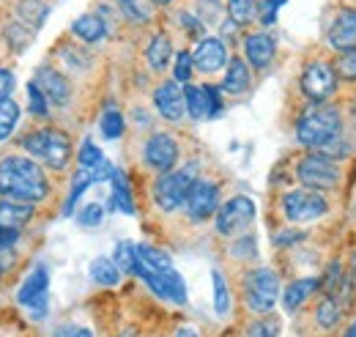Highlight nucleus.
<instances>
[{
	"instance_id": "f257e3e1",
	"label": "nucleus",
	"mask_w": 356,
	"mask_h": 337,
	"mask_svg": "<svg viewBox=\"0 0 356 337\" xmlns=\"http://www.w3.org/2000/svg\"><path fill=\"white\" fill-rule=\"evenodd\" d=\"M0 195L28 203H42L49 195V181L33 157H3L0 159Z\"/></svg>"
},
{
	"instance_id": "f03ea898",
	"label": "nucleus",
	"mask_w": 356,
	"mask_h": 337,
	"mask_svg": "<svg viewBox=\"0 0 356 337\" xmlns=\"http://www.w3.org/2000/svg\"><path fill=\"white\" fill-rule=\"evenodd\" d=\"M22 148L28 151V157L42 159L47 168L52 170H66V165L72 162V140L66 132L55 127L28 132L22 137Z\"/></svg>"
},
{
	"instance_id": "7ed1b4c3",
	"label": "nucleus",
	"mask_w": 356,
	"mask_h": 337,
	"mask_svg": "<svg viewBox=\"0 0 356 337\" xmlns=\"http://www.w3.org/2000/svg\"><path fill=\"white\" fill-rule=\"evenodd\" d=\"M343 132V118L340 110L332 104H315L312 110L302 113L299 124H296V140L305 148H315L321 143H326L329 137Z\"/></svg>"
},
{
	"instance_id": "20e7f679",
	"label": "nucleus",
	"mask_w": 356,
	"mask_h": 337,
	"mask_svg": "<svg viewBox=\"0 0 356 337\" xmlns=\"http://www.w3.org/2000/svg\"><path fill=\"white\" fill-rule=\"evenodd\" d=\"M195 181H197V165H195V162H189L184 170L162 173V175L154 181V189H151L156 209L168 211V214L181 209Z\"/></svg>"
},
{
	"instance_id": "39448f33",
	"label": "nucleus",
	"mask_w": 356,
	"mask_h": 337,
	"mask_svg": "<svg viewBox=\"0 0 356 337\" xmlns=\"http://www.w3.org/2000/svg\"><path fill=\"white\" fill-rule=\"evenodd\" d=\"M296 178L302 181V187L307 189H318V192H334L343 181V168L329 159V157H321V154H305L299 162H296Z\"/></svg>"
},
{
	"instance_id": "423d86ee",
	"label": "nucleus",
	"mask_w": 356,
	"mask_h": 337,
	"mask_svg": "<svg viewBox=\"0 0 356 337\" xmlns=\"http://www.w3.org/2000/svg\"><path fill=\"white\" fill-rule=\"evenodd\" d=\"M282 214L288 222H312V219H321L323 214H329V198L318 189H307V187H299V189H291L282 195L280 201Z\"/></svg>"
},
{
	"instance_id": "0eeeda50",
	"label": "nucleus",
	"mask_w": 356,
	"mask_h": 337,
	"mask_svg": "<svg viewBox=\"0 0 356 337\" xmlns=\"http://www.w3.org/2000/svg\"><path fill=\"white\" fill-rule=\"evenodd\" d=\"M280 299V277L271 269H252L244 277V301L252 313L266 315Z\"/></svg>"
},
{
	"instance_id": "6e6552de",
	"label": "nucleus",
	"mask_w": 356,
	"mask_h": 337,
	"mask_svg": "<svg viewBox=\"0 0 356 337\" xmlns=\"http://www.w3.org/2000/svg\"><path fill=\"white\" fill-rule=\"evenodd\" d=\"M337 69L334 63L329 61H312L302 69V77H299V88L302 93L315 102V104H326L332 99V93L337 91Z\"/></svg>"
},
{
	"instance_id": "1a4fd4ad",
	"label": "nucleus",
	"mask_w": 356,
	"mask_h": 337,
	"mask_svg": "<svg viewBox=\"0 0 356 337\" xmlns=\"http://www.w3.org/2000/svg\"><path fill=\"white\" fill-rule=\"evenodd\" d=\"M252 219H255V203L247 195H236L217 209V233L238 236L252 225Z\"/></svg>"
},
{
	"instance_id": "9d476101",
	"label": "nucleus",
	"mask_w": 356,
	"mask_h": 337,
	"mask_svg": "<svg viewBox=\"0 0 356 337\" xmlns=\"http://www.w3.org/2000/svg\"><path fill=\"white\" fill-rule=\"evenodd\" d=\"M220 206H222V203H220V184H214V181H209V178H197V181L192 184L186 201H184L186 217L195 219V222H203V219L214 217Z\"/></svg>"
},
{
	"instance_id": "9b49d317",
	"label": "nucleus",
	"mask_w": 356,
	"mask_h": 337,
	"mask_svg": "<svg viewBox=\"0 0 356 337\" xmlns=\"http://www.w3.org/2000/svg\"><path fill=\"white\" fill-rule=\"evenodd\" d=\"M47 291H49V272L44 266H36L28 280L19 285L17 291V301L31 313V318L42 321L47 315Z\"/></svg>"
},
{
	"instance_id": "f8f14e48",
	"label": "nucleus",
	"mask_w": 356,
	"mask_h": 337,
	"mask_svg": "<svg viewBox=\"0 0 356 337\" xmlns=\"http://www.w3.org/2000/svg\"><path fill=\"white\" fill-rule=\"evenodd\" d=\"M178 143L173 134H168V132H156V134H151L148 140H145V148H143V159H145V165L151 170H156L159 175L162 173H170V170L176 168L178 162Z\"/></svg>"
},
{
	"instance_id": "ddd939ff",
	"label": "nucleus",
	"mask_w": 356,
	"mask_h": 337,
	"mask_svg": "<svg viewBox=\"0 0 356 337\" xmlns=\"http://www.w3.org/2000/svg\"><path fill=\"white\" fill-rule=\"evenodd\" d=\"M137 274L148 283V288L159 299H168V301H176L184 304L186 301V285L181 280L176 269H168V272H145V269H137Z\"/></svg>"
},
{
	"instance_id": "4468645a",
	"label": "nucleus",
	"mask_w": 356,
	"mask_h": 337,
	"mask_svg": "<svg viewBox=\"0 0 356 337\" xmlns=\"http://www.w3.org/2000/svg\"><path fill=\"white\" fill-rule=\"evenodd\" d=\"M154 104L159 110V116L170 124H178L186 113V104H184V91L176 80H165L154 88Z\"/></svg>"
},
{
	"instance_id": "2eb2a0df",
	"label": "nucleus",
	"mask_w": 356,
	"mask_h": 337,
	"mask_svg": "<svg viewBox=\"0 0 356 337\" xmlns=\"http://www.w3.org/2000/svg\"><path fill=\"white\" fill-rule=\"evenodd\" d=\"M33 83L42 88L47 102L55 104V107H66V104L72 102V83L66 80V75H60V72L52 69V66H42V69L36 72V80H33Z\"/></svg>"
},
{
	"instance_id": "dca6fc26",
	"label": "nucleus",
	"mask_w": 356,
	"mask_h": 337,
	"mask_svg": "<svg viewBox=\"0 0 356 337\" xmlns=\"http://www.w3.org/2000/svg\"><path fill=\"white\" fill-rule=\"evenodd\" d=\"M329 44L340 55L356 49V8L346 6V8L337 11L334 22L329 25Z\"/></svg>"
},
{
	"instance_id": "f3484780",
	"label": "nucleus",
	"mask_w": 356,
	"mask_h": 337,
	"mask_svg": "<svg viewBox=\"0 0 356 337\" xmlns=\"http://www.w3.org/2000/svg\"><path fill=\"white\" fill-rule=\"evenodd\" d=\"M192 61H195V69L203 72V75L220 72L225 63H227V47H225L222 39L206 36V39H200V44L195 47Z\"/></svg>"
},
{
	"instance_id": "a211bd4d",
	"label": "nucleus",
	"mask_w": 356,
	"mask_h": 337,
	"mask_svg": "<svg viewBox=\"0 0 356 337\" xmlns=\"http://www.w3.org/2000/svg\"><path fill=\"white\" fill-rule=\"evenodd\" d=\"M244 55H247V61L255 66V69H266L268 63L274 61V55H277V42L268 36V33H250L247 39H244Z\"/></svg>"
},
{
	"instance_id": "6ab92c4d",
	"label": "nucleus",
	"mask_w": 356,
	"mask_h": 337,
	"mask_svg": "<svg viewBox=\"0 0 356 337\" xmlns=\"http://www.w3.org/2000/svg\"><path fill=\"white\" fill-rule=\"evenodd\" d=\"M33 203L28 201H17V198H0V225L3 228H14L19 230L22 225H28L33 219Z\"/></svg>"
},
{
	"instance_id": "aec40b11",
	"label": "nucleus",
	"mask_w": 356,
	"mask_h": 337,
	"mask_svg": "<svg viewBox=\"0 0 356 337\" xmlns=\"http://www.w3.org/2000/svg\"><path fill=\"white\" fill-rule=\"evenodd\" d=\"M107 22H104V17L102 14H96V11H88V14H83V17H77L74 22H72V36H77L80 42L86 44H96L102 42L104 36H107Z\"/></svg>"
},
{
	"instance_id": "412c9836",
	"label": "nucleus",
	"mask_w": 356,
	"mask_h": 337,
	"mask_svg": "<svg viewBox=\"0 0 356 337\" xmlns=\"http://www.w3.org/2000/svg\"><path fill=\"white\" fill-rule=\"evenodd\" d=\"M250 85H252V72H250L247 61L244 58H230L227 61V75L222 80V91L230 96H238V93L250 91Z\"/></svg>"
},
{
	"instance_id": "4be33fe9",
	"label": "nucleus",
	"mask_w": 356,
	"mask_h": 337,
	"mask_svg": "<svg viewBox=\"0 0 356 337\" xmlns=\"http://www.w3.org/2000/svg\"><path fill=\"white\" fill-rule=\"evenodd\" d=\"M170 58H173V42L168 33H156L148 47H145V61L154 72H165L170 66Z\"/></svg>"
},
{
	"instance_id": "5701e85b",
	"label": "nucleus",
	"mask_w": 356,
	"mask_h": 337,
	"mask_svg": "<svg viewBox=\"0 0 356 337\" xmlns=\"http://www.w3.org/2000/svg\"><path fill=\"white\" fill-rule=\"evenodd\" d=\"M318 288H321V280H318V277L293 280V283L285 288V294H282V304H285V310H288V313L299 310V307H302V304H305V301H307Z\"/></svg>"
},
{
	"instance_id": "b1692460",
	"label": "nucleus",
	"mask_w": 356,
	"mask_h": 337,
	"mask_svg": "<svg viewBox=\"0 0 356 337\" xmlns=\"http://www.w3.org/2000/svg\"><path fill=\"white\" fill-rule=\"evenodd\" d=\"M47 14H49V3L47 0H19L17 3V17L31 31H39L44 25Z\"/></svg>"
},
{
	"instance_id": "393cba45",
	"label": "nucleus",
	"mask_w": 356,
	"mask_h": 337,
	"mask_svg": "<svg viewBox=\"0 0 356 337\" xmlns=\"http://www.w3.org/2000/svg\"><path fill=\"white\" fill-rule=\"evenodd\" d=\"M110 181H113V198H110L113 209L124 211V214H134V198H132V189H129L127 173L124 170H113Z\"/></svg>"
},
{
	"instance_id": "a878e982",
	"label": "nucleus",
	"mask_w": 356,
	"mask_h": 337,
	"mask_svg": "<svg viewBox=\"0 0 356 337\" xmlns=\"http://www.w3.org/2000/svg\"><path fill=\"white\" fill-rule=\"evenodd\" d=\"M184 104L192 121H209V99L203 85H184Z\"/></svg>"
},
{
	"instance_id": "bb28decb",
	"label": "nucleus",
	"mask_w": 356,
	"mask_h": 337,
	"mask_svg": "<svg viewBox=\"0 0 356 337\" xmlns=\"http://www.w3.org/2000/svg\"><path fill=\"white\" fill-rule=\"evenodd\" d=\"M343 307H340V301L334 299V296H323L318 304H315V324L321 327V329H334L340 321H343Z\"/></svg>"
},
{
	"instance_id": "cd10ccee",
	"label": "nucleus",
	"mask_w": 356,
	"mask_h": 337,
	"mask_svg": "<svg viewBox=\"0 0 356 337\" xmlns=\"http://www.w3.org/2000/svg\"><path fill=\"white\" fill-rule=\"evenodd\" d=\"M137 260H140L137 269H145V272H168V269H173L170 255L151 247V244H140L137 247Z\"/></svg>"
},
{
	"instance_id": "c85d7f7f",
	"label": "nucleus",
	"mask_w": 356,
	"mask_h": 337,
	"mask_svg": "<svg viewBox=\"0 0 356 337\" xmlns=\"http://www.w3.org/2000/svg\"><path fill=\"white\" fill-rule=\"evenodd\" d=\"M90 277L96 285H104V288H115L121 283V272L110 258H96L90 263Z\"/></svg>"
},
{
	"instance_id": "c756f323",
	"label": "nucleus",
	"mask_w": 356,
	"mask_h": 337,
	"mask_svg": "<svg viewBox=\"0 0 356 337\" xmlns=\"http://www.w3.org/2000/svg\"><path fill=\"white\" fill-rule=\"evenodd\" d=\"M227 17L236 22V25H250L258 19L261 14V3L258 0H227Z\"/></svg>"
},
{
	"instance_id": "7c9ffc66",
	"label": "nucleus",
	"mask_w": 356,
	"mask_h": 337,
	"mask_svg": "<svg viewBox=\"0 0 356 337\" xmlns=\"http://www.w3.org/2000/svg\"><path fill=\"white\" fill-rule=\"evenodd\" d=\"M113 263L118 266V272L124 274H137V266H140V260H137V247H134L132 242H118L115 244V253H113Z\"/></svg>"
},
{
	"instance_id": "2f4dec72",
	"label": "nucleus",
	"mask_w": 356,
	"mask_h": 337,
	"mask_svg": "<svg viewBox=\"0 0 356 337\" xmlns=\"http://www.w3.org/2000/svg\"><path fill=\"white\" fill-rule=\"evenodd\" d=\"M90 184H96L93 181V173L90 170H86V168H80L77 173H74V178H72V189H69V198H66V206H63V214L69 217L72 211H74V203L80 201V195L88 189Z\"/></svg>"
},
{
	"instance_id": "473e14b6",
	"label": "nucleus",
	"mask_w": 356,
	"mask_h": 337,
	"mask_svg": "<svg viewBox=\"0 0 356 337\" xmlns=\"http://www.w3.org/2000/svg\"><path fill=\"white\" fill-rule=\"evenodd\" d=\"M118 3V8H121V14L129 19V22H148L151 19V14H154V3L151 0H115Z\"/></svg>"
},
{
	"instance_id": "72a5a7b5",
	"label": "nucleus",
	"mask_w": 356,
	"mask_h": 337,
	"mask_svg": "<svg viewBox=\"0 0 356 337\" xmlns=\"http://www.w3.org/2000/svg\"><path fill=\"white\" fill-rule=\"evenodd\" d=\"M17 121H19V107H17V102H14V99L0 102V143L14 134Z\"/></svg>"
},
{
	"instance_id": "f704fd0d",
	"label": "nucleus",
	"mask_w": 356,
	"mask_h": 337,
	"mask_svg": "<svg viewBox=\"0 0 356 337\" xmlns=\"http://www.w3.org/2000/svg\"><path fill=\"white\" fill-rule=\"evenodd\" d=\"M99 129H102L104 140H118L124 134V129H127V121H124V116L118 110L110 107V110H104V116L99 121Z\"/></svg>"
},
{
	"instance_id": "c9c22d12",
	"label": "nucleus",
	"mask_w": 356,
	"mask_h": 337,
	"mask_svg": "<svg viewBox=\"0 0 356 337\" xmlns=\"http://www.w3.org/2000/svg\"><path fill=\"white\" fill-rule=\"evenodd\" d=\"M211 283H214V310H217V315H227L230 313V288H227L220 269L211 272Z\"/></svg>"
},
{
	"instance_id": "e433bc0d",
	"label": "nucleus",
	"mask_w": 356,
	"mask_h": 337,
	"mask_svg": "<svg viewBox=\"0 0 356 337\" xmlns=\"http://www.w3.org/2000/svg\"><path fill=\"white\" fill-rule=\"evenodd\" d=\"M310 151L321 154V157H329V159H334V162H340V159L348 157V143H346L343 134H334V137H329L326 143L315 146V148H310Z\"/></svg>"
},
{
	"instance_id": "4c0bfd02",
	"label": "nucleus",
	"mask_w": 356,
	"mask_h": 337,
	"mask_svg": "<svg viewBox=\"0 0 356 337\" xmlns=\"http://www.w3.org/2000/svg\"><path fill=\"white\" fill-rule=\"evenodd\" d=\"M280 329H282L280 318L266 313L264 318H258V321H252L247 327V337H280Z\"/></svg>"
},
{
	"instance_id": "58836bf2",
	"label": "nucleus",
	"mask_w": 356,
	"mask_h": 337,
	"mask_svg": "<svg viewBox=\"0 0 356 337\" xmlns=\"http://www.w3.org/2000/svg\"><path fill=\"white\" fill-rule=\"evenodd\" d=\"M222 14H225V8L220 6V0H197V11H195V17H197L206 28L222 22Z\"/></svg>"
},
{
	"instance_id": "ea45409f",
	"label": "nucleus",
	"mask_w": 356,
	"mask_h": 337,
	"mask_svg": "<svg viewBox=\"0 0 356 337\" xmlns=\"http://www.w3.org/2000/svg\"><path fill=\"white\" fill-rule=\"evenodd\" d=\"M6 42L11 44L17 52H22L28 44L33 42V31H31V28H25L22 22H14V25H8V28H6Z\"/></svg>"
},
{
	"instance_id": "a19ab883",
	"label": "nucleus",
	"mask_w": 356,
	"mask_h": 337,
	"mask_svg": "<svg viewBox=\"0 0 356 337\" xmlns=\"http://www.w3.org/2000/svg\"><path fill=\"white\" fill-rule=\"evenodd\" d=\"M28 107H31V116H36V118L49 116V102L36 83H28Z\"/></svg>"
},
{
	"instance_id": "79ce46f5",
	"label": "nucleus",
	"mask_w": 356,
	"mask_h": 337,
	"mask_svg": "<svg viewBox=\"0 0 356 337\" xmlns=\"http://www.w3.org/2000/svg\"><path fill=\"white\" fill-rule=\"evenodd\" d=\"M192 69H195L192 52H186V49L176 52V66H173V77H176V83L189 85V80H192Z\"/></svg>"
},
{
	"instance_id": "37998d69",
	"label": "nucleus",
	"mask_w": 356,
	"mask_h": 337,
	"mask_svg": "<svg viewBox=\"0 0 356 337\" xmlns=\"http://www.w3.org/2000/svg\"><path fill=\"white\" fill-rule=\"evenodd\" d=\"M230 255H233V258H238V260H252V258L258 255V244H255V236H250V233L238 236V239L233 242V247H230Z\"/></svg>"
},
{
	"instance_id": "c03bdc74",
	"label": "nucleus",
	"mask_w": 356,
	"mask_h": 337,
	"mask_svg": "<svg viewBox=\"0 0 356 337\" xmlns=\"http://www.w3.org/2000/svg\"><path fill=\"white\" fill-rule=\"evenodd\" d=\"M104 159V154L96 148V143L93 140H83V146H80V154H77V162H80V168L86 170H93L99 162Z\"/></svg>"
},
{
	"instance_id": "a18cd8bd",
	"label": "nucleus",
	"mask_w": 356,
	"mask_h": 337,
	"mask_svg": "<svg viewBox=\"0 0 356 337\" xmlns=\"http://www.w3.org/2000/svg\"><path fill=\"white\" fill-rule=\"evenodd\" d=\"M271 242H274V247H280V250H291L293 244L305 242V233H302V230H293V228H280Z\"/></svg>"
},
{
	"instance_id": "49530a36",
	"label": "nucleus",
	"mask_w": 356,
	"mask_h": 337,
	"mask_svg": "<svg viewBox=\"0 0 356 337\" xmlns=\"http://www.w3.org/2000/svg\"><path fill=\"white\" fill-rule=\"evenodd\" d=\"M334 69H337V77L356 80V49H351V52H343V55H337V61H334Z\"/></svg>"
},
{
	"instance_id": "de8ad7c7",
	"label": "nucleus",
	"mask_w": 356,
	"mask_h": 337,
	"mask_svg": "<svg viewBox=\"0 0 356 337\" xmlns=\"http://www.w3.org/2000/svg\"><path fill=\"white\" fill-rule=\"evenodd\" d=\"M102 219H104V209L99 203H88V206H83V211L77 214V222L83 228H96Z\"/></svg>"
},
{
	"instance_id": "09e8293b",
	"label": "nucleus",
	"mask_w": 356,
	"mask_h": 337,
	"mask_svg": "<svg viewBox=\"0 0 356 337\" xmlns=\"http://www.w3.org/2000/svg\"><path fill=\"white\" fill-rule=\"evenodd\" d=\"M206 91V99H209V118H217L222 113V96H220V88L217 85H203Z\"/></svg>"
},
{
	"instance_id": "8fccbe9b",
	"label": "nucleus",
	"mask_w": 356,
	"mask_h": 337,
	"mask_svg": "<svg viewBox=\"0 0 356 337\" xmlns=\"http://www.w3.org/2000/svg\"><path fill=\"white\" fill-rule=\"evenodd\" d=\"M282 3H285V0H264V3H261V14H258V17H261L264 25H271V22L277 19V8H280Z\"/></svg>"
},
{
	"instance_id": "3c124183",
	"label": "nucleus",
	"mask_w": 356,
	"mask_h": 337,
	"mask_svg": "<svg viewBox=\"0 0 356 337\" xmlns=\"http://www.w3.org/2000/svg\"><path fill=\"white\" fill-rule=\"evenodd\" d=\"M11 91H14V72L11 69H0V102L11 99Z\"/></svg>"
},
{
	"instance_id": "603ef678",
	"label": "nucleus",
	"mask_w": 356,
	"mask_h": 337,
	"mask_svg": "<svg viewBox=\"0 0 356 337\" xmlns=\"http://www.w3.org/2000/svg\"><path fill=\"white\" fill-rule=\"evenodd\" d=\"M17 242H19V230H14V228H3V225H0V253L11 250Z\"/></svg>"
},
{
	"instance_id": "864d4df0",
	"label": "nucleus",
	"mask_w": 356,
	"mask_h": 337,
	"mask_svg": "<svg viewBox=\"0 0 356 337\" xmlns=\"http://www.w3.org/2000/svg\"><path fill=\"white\" fill-rule=\"evenodd\" d=\"M55 337H93V332L86 329V327H60L55 332Z\"/></svg>"
},
{
	"instance_id": "5fc2aeb1",
	"label": "nucleus",
	"mask_w": 356,
	"mask_h": 337,
	"mask_svg": "<svg viewBox=\"0 0 356 337\" xmlns=\"http://www.w3.org/2000/svg\"><path fill=\"white\" fill-rule=\"evenodd\" d=\"M176 337H197V332H195L192 327H181V329L176 332Z\"/></svg>"
},
{
	"instance_id": "6e6d98bb",
	"label": "nucleus",
	"mask_w": 356,
	"mask_h": 337,
	"mask_svg": "<svg viewBox=\"0 0 356 337\" xmlns=\"http://www.w3.org/2000/svg\"><path fill=\"white\" fill-rule=\"evenodd\" d=\"M348 274H351V280L356 283V250L351 253V260H348Z\"/></svg>"
},
{
	"instance_id": "4d7b16f0",
	"label": "nucleus",
	"mask_w": 356,
	"mask_h": 337,
	"mask_svg": "<svg viewBox=\"0 0 356 337\" xmlns=\"http://www.w3.org/2000/svg\"><path fill=\"white\" fill-rule=\"evenodd\" d=\"M343 337H356V318L351 321V324H348V329L343 332Z\"/></svg>"
},
{
	"instance_id": "13d9d810",
	"label": "nucleus",
	"mask_w": 356,
	"mask_h": 337,
	"mask_svg": "<svg viewBox=\"0 0 356 337\" xmlns=\"http://www.w3.org/2000/svg\"><path fill=\"white\" fill-rule=\"evenodd\" d=\"M151 3H154V6H170L173 0H151Z\"/></svg>"
},
{
	"instance_id": "bf43d9fd",
	"label": "nucleus",
	"mask_w": 356,
	"mask_h": 337,
	"mask_svg": "<svg viewBox=\"0 0 356 337\" xmlns=\"http://www.w3.org/2000/svg\"><path fill=\"white\" fill-rule=\"evenodd\" d=\"M118 337H137V332H134V329H127V332H121Z\"/></svg>"
},
{
	"instance_id": "052dcab7",
	"label": "nucleus",
	"mask_w": 356,
	"mask_h": 337,
	"mask_svg": "<svg viewBox=\"0 0 356 337\" xmlns=\"http://www.w3.org/2000/svg\"><path fill=\"white\" fill-rule=\"evenodd\" d=\"M346 3H348V6H351V8H356V0H346Z\"/></svg>"
},
{
	"instance_id": "680f3d73",
	"label": "nucleus",
	"mask_w": 356,
	"mask_h": 337,
	"mask_svg": "<svg viewBox=\"0 0 356 337\" xmlns=\"http://www.w3.org/2000/svg\"><path fill=\"white\" fill-rule=\"evenodd\" d=\"M0 269H3V266H0Z\"/></svg>"
}]
</instances>
